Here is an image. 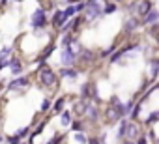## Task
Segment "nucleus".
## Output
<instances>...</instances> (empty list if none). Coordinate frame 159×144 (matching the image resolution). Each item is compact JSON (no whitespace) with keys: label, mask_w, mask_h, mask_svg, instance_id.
Segmentation results:
<instances>
[{"label":"nucleus","mask_w":159,"mask_h":144,"mask_svg":"<svg viewBox=\"0 0 159 144\" xmlns=\"http://www.w3.org/2000/svg\"><path fill=\"white\" fill-rule=\"evenodd\" d=\"M38 79H39L41 86H54L56 84V75L49 65H41V69L38 71Z\"/></svg>","instance_id":"1"},{"label":"nucleus","mask_w":159,"mask_h":144,"mask_svg":"<svg viewBox=\"0 0 159 144\" xmlns=\"http://www.w3.org/2000/svg\"><path fill=\"white\" fill-rule=\"evenodd\" d=\"M131 13L133 17H146V13L152 10V0H137L131 4Z\"/></svg>","instance_id":"2"},{"label":"nucleus","mask_w":159,"mask_h":144,"mask_svg":"<svg viewBox=\"0 0 159 144\" xmlns=\"http://www.w3.org/2000/svg\"><path fill=\"white\" fill-rule=\"evenodd\" d=\"M101 13H103V8L98 2H86L84 4V19L86 21H96L101 17Z\"/></svg>","instance_id":"3"},{"label":"nucleus","mask_w":159,"mask_h":144,"mask_svg":"<svg viewBox=\"0 0 159 144\" xmlns=\"http://www.w3.org/2000/svg\"><path fill=\"white\" fill-rule=\"evenodd\" d=\"M45 25H47L45 10H43V8H38V10L32 13V26H34V28H43Z\"/></svg>","instance_id":"4"},{"label":"nucleus","mask_w":159,"mask_h":144,"mask_svg":"<svg viewBox=\"0 0 159 144\" xmlns=\"http://www.w3.org/2000/svg\"><path fill=\"white\" fill-rule=\"evenodd\" d=\"M75 62H77V56L69 49H62V52H60V64L64 67H73Z\"/></svg>","instance_id":"5"},{"label":"nucleus","mask_w":159,"mask_h":144,"mask_svg":"<svg viewBox=\"0 0 159 144\" xmlns=\"http://www.w3.org/2000/svg\"><path fill=\"white\" fill-rule=\"evenodd\" d=\"M83 99H94V101H99L96 83H86V84L83 86Z\"/></svg>","instance_id":"6"},{"label":"nucleus","mask_w":159,"mask_h":144,"mask_svg":"<svg viewBox=\"0 0 159 144\" xmlns=\"http://www.w3.org/2000/svg\"><path fill=\"white\" fill-rule=\"evenodd\" d=\"M124 138H131V142H137L140 138V129L137 124H129L125 125V133H124Z\"/></svg>","instance_id":"7"},{"label":"nucleus","mask_w":159,"mask_h":144,"mask_svg":"<svg viewBox=\"0 0 159 144\" xmlns=\"http://www.w3.org/2000/svg\"><path fill=\"white\" fill-rule=\"evenodd\" d=\"M118 120H120V112L112 105H107V109H105V122L107 124H114Z\"/></svg>","instance_id":"8"},{"label":"nucleus","mask_w":159,"mask_h":144,"mask_svg":"<svg viewBox=\"0 0 159 144\" xmlns=\"http://www.w3.org/2000/svg\"><path fill=\"white\" fill-rule=\"evenodd\" d=\"M66 21H67V15H66L64 11H56L54 17H52V26H54L56 30H60V28L66 25Z\"/></svg>","instance_id":"9"},{"label":"nucleus","mask_w":159,"mask_h":144,"mask_svg":"<svg viewBox=\"0 0 159 144\" xmlns=\"http://www.w3.org/2000/svg\"><path fill=\"white\" fill-rule=\"evenodd\" d=\"M135 49H137V45H135V43H129V45L122 47V49H120V51H118L116 54H112L111 62H112V64H114V62H118V60H120V58H122L124 54H127V52H131V51H135Z\"/></svg>","instance_id":"10"},{"label":"nucleus","mask_w":159,"mask_h":144,"mask_svg":"<svg viewBox=\"0 0 159 144\" xmlns=\"http://www.w3.org/2000/svg\"><path fill=\"white\" fill-rule=\"evenodd\" d=\"M86 107H88V101H86V99H79V101H75V105H73V112L79 114V116H83V114L86 112Z\"/></svg>","instance_id":"11"},{"label":"nucleus","mask_w":159,"mask_h":144,"mask_svg":"<svg viewBox=\"0 0 159 144\" xmlns=\"http://www.w3.org/2000/svg\"><path fill=\"white\" fill-rule=\"evenodd\" d=\"M28 86V79L26 77H21V79H15L10 83V90H19V88H26Z\"/></svg>","instance_id":"12"},{"label":"nucleus","mask_w":159,"mask_h":144,"mask_svg":"<svg viewBox=\"0 0 159 144\" xmlns=\"http://www.w3.org/2000/svg\"><path fill=\"white\" fill-rule=\"evenodd\" d=\"M159 21V11L157 10H150L144 17V25H155Z\"/></svg>","instance_id":"13"},{"label":"nucleus","mask_w":159,"mask_h":144,"mask_svg":"<svg viewBox=\"0 0 159 144\" xmlns=\"http://www.w3.org/2000/svg\"><path fill=\"white\" fill-rule=\"evenodd\" d=\"M84 114H88L92 122H96V120L99 118V110H98V107H96V105H92V103H88V107H86V112H84Z\"/></svg>","instance_id":"14"},{"label":"nucleus","mask_w":159,"mask_h":144,"mask_svg":"<svg viewBox=\"0 0 159 144\" xmlns=\"http://www.w3.org/2000/svg\"><path fill=\"white\" fill-rule=\"evenodd\" d=\"M79 60H81L83 64H90L94 60V52L92 51H81V56H79Z\"/></svg>","instance_id":"15"},{"label":"nucleus","mask_w":159,"mask_h":144,"mask_svg":"<svg viewBox=\"0 0 159 144\" xmlns=\"http://www.w3.org/2000/svg\"><path fill=\"white\" fill-rule=\"evenodd\" d=\"M112 107H114V109L120 112V116L127 112V107H125L124 103H120V99H118V97H112Z\"/></svg>","instance_id":"16"},{"label":"nucleus","mask_w":159,"mask_h":144,"mask_svg":"<svg viewBox=\"0 0 159 144\" xmlns=\"http://www.w3.org/2000/svg\"><path fill=\"white\" fill-rule=\"evenodd\" d=\"M137 26H139V19H137V17H131V19L125 23V32H127V34H131Z\"/></svg>","instance_id":"17"},{"label":"nucleus","mask_w":159,"mask_h":144,"mask_svg":"<svg viewBox=\"0 0 159 144\" xmlns=\"http://www.w3.org/2000/svg\"><path fill=\"white\" fill-rule=\"evenodd\" d=\"M157 71H159V60H152L150 62V77H152V81L157 77Z\"/></svg>","instance_id":"18"},{"label":"nucleus","mask_w":159,"mask_h":144,"mask_svg":"<svg viewBox=\"0 0 159 144\" xmlns=\"http://www.w3.org/2000/svg\"><path fill=\"white\" fill-rule=\"evenodd\" d=\"M60 75H64V77H69V79H75V77H77V71H75L73 67H62Z\"/></svg>","instance_id":"19"},{"label":"nucleus","mask_w":159,"mask_h":144,"mask_svg":"<svg viewBox=\"0 0 159 144\" xmlns=\"http://www.w3.org/2000/svg\"><path fill=\"white\" fill-rule=\"evenodd\" d=\"M66 49H69L75 56H77V52H81V51H83V49H81V43H79V41H73V39H71V43H69Z\"/></svg>","instance_id":"20"},{"label":"nucleus","mask_w":159,"mask_h":144,"mask_svg":"<svg viewBox=\"0 0 159 144\" xmlns=\"http://www.w3.org/2000/svg\"><path fill=\"white\" fill-rule=\"evenodd\" d=\"M10 65H11V71H13V75H17V73H21V69H23V65H21V62L19 60H11L10 62Z\"/></svg>","instance_id":"21"},{"label":"nucleus","mask_w":159,"mask_h":144,"mask_svg":"<svg viewBox=\"0 0 159 144\" xmlns=\"http://www.w3.org/2000/svg\"><path fill=\"white\" fill-rule=\"evenodd\" d=\"M64 103H66V99L60 97V99L56 101V105H54V110H56V112H62V110H64Z\"/></svg>","instance_id":"22"},{"label":"nucleus","mask_w":159,"mask_h":144,"mask_svg":"<svg viewBox=\"0 0 159 144\" xmlns=\"http://www.w3.org/2000/svg\"><path fill=\"white\" fill-rule=\"evenodd\" d=\"M88 144H107V142H105V137H94L88 140Z\"/></svg>","instance_id":"23"},{"label":"nucleus","mask_w":159,"mask_h":144,"mask_svg":"<svg viewBox=\"0 0 159 144\" xmlns=\"http://www.w3.org/2000/svg\"><path fill=\"white\" fill-rule=\"evenodd\" d=\"M69 118H71V116H69V112H62V120H60V122H62V125H69V124H71V120H69Z\"/></svg>","instance_id":"24"},{"label":"nucleus","mask_w":159,"mask_h":144,"mask_svg":"<svg viewBox=\"0 0 159 144\" xmlns=\"http://www.w3.org/2000/svg\"><path fill=\"white\" fill-rule=\"evenodd\" d=\"M152 122H159V110H157V112H152V114L148 116L146 124H152Z\"/></svg>","instance_id":"25"},{"label":"nucleus","mask_w":159,"mask_h":144,"mask_svg":"<svg viewBox=\"0 0 159 144\" xmlns=\"http://www.w3.org/2000/svg\"><path fill=\"white\" fill-rule=\"evenodd\" d=\"M64 13H66V15H67V19H69L71 15H75V13H77V6H69V8H67Z\"/></svg>","instance_id":"26"},{"label":"nucleus","mask_w":159,"mask_h":144,"mask_svg":"<svg viewBox=\"0 0 159 144\" xmlns=\"http://www.w3.org/2000/svg\"><path fill=\"white\" fill-rule=\"evenodd\" d=\"M125 125H127V122H125V120H122V125H120V129H118V137H120V138H124V133H125Z\"/></svg>","instance_id":"27"},{"label":"nucleus","mask_w":159,"mask_h":144,"mask_svg":"<svg viewBox=\"0 0 159 144\" xmlns=\"http://www.w3.org/2000/svg\"><path fill=\"white\" fill-rule=\"evenodd\" d=\"M75 138H77L79 142H81V144H88V138H86L83 133H77V135H75Z\"/></svg>","instance_id":"28"},{"label":"nucleus","mask_w":159,"mask_h":144,"mask_svg":"<svg viewBox=\"0 0 159 144\" xmlns=\"http://www.w3.org/2000/svg\"><path fill=\"white\" fill-rule=\"evenodd\" d=\"M8 142H10V144H21V137H17V135H11V137L8 138Z\"/></svg>","instance_id":"29"},{"label":"nucleus","mask_w":159,"mask_h":144,"mask_svg":"<svg viewBox=\"0 0 159 144\" xmlns=\"http://www.w3.org/2000/svg\"><path fill=\"white\" fill-rule=\"evenodd\" d=\"M71 127H73V131L81 133V129H83V124H81V122H73V124H71Z\"/></svg>","instance_id":"30"},{"label":"nucleus","mask_w":159,"mask_h":144,"mask_svg":"<svg viewBox=\"0 0 159 144\" xmlns=\"http://www.w3.org/2000/svg\"><path fill=\"white\" fill-rule=\"evenodd\" d=\"M49 109H51V101H49V99H45V101L41 103V110H43V112H47Z\"/></svg>","instance_id":"31"},{"label":"nucleus","mask_w":159,"mask_h":144,"mask_svg":"<svg viewBox=\"0 0 159 144\" xmlns=\"http://www.w3.org/2000/svg\"><path fill=\"white\" fill-rule=\"evenodd\" d=\"M114 10H116V6H114V4H109V6H105V8H103V11H105V13H112Z\"/></svg>","instance_id":"32"},{"label":"nucleus","mask_w":159,"mask_h":144,"mask_svg":"<svg viewBox=\"0 0 159 144\" xmlns=\"http://www.w3.org/2000/svg\"><path fill=\"white\" fill-rule=\"evenodd\" d=\"M10 62H11V60H8V58H6V60H4V58H0V69L6 67V65H10Z\"/></svg>","instance_id":"33"},{"label":"nucleus","mask_w":159,"mask_h":144,"mask_svg":"<svg viewBox=\"0 0 159 144\" xmlns=\"http://www.w3.org/2000/svg\"><path fill=\"white\" fill-rule=\"evenodd\" d=\"M26 133H28V127H25V129H21V131H17V133H15V135H17V137H21V138H23V137H25V135H26Z\"/></svg>","instance_id":"34"},{"label":"nucleus","mask_w":159,"mask_h":144,"mask_svg":"<svg viewBox=\"0 0 159 144\" xmlns=\"http://www.w3.org/2000/svg\"><path fill=\"white\" fill-rule=\"evenodd\" d=\"M150 34H152V36H157V34H159V26H155V25H153V26L150 28Z\"/></svg>","instance_id":"35"},{"label":"nucleus","mask_w":159,"mask_h":144,"mask_svg":"<svg viewBox=\"0 0 159 144\" xmlns=\"http://www.w3.org/2000/svg\"><path fill=\"white\" fill-rule=\"evenodd\" d=\"M135 144H146V140H144V138H142V137H140V138H139V140H137V142H135Z\"/></svg>","instance_id":"36"},{"label":"nucleus","mask_w":159,"mask_h":144,"mask_svg":"<svg viewBox=\"0 0 159 144\" xmlns=\"http://www.w3.org/2000/svg\"><path fill=\"white\" fill-rule=\"evenodd\" d=\"M124 144H135V142H131V140H124Z\"/></svg>","instance_id":"37"},{"label":"nucleus","mask_w":159,"mask_h":144,"mask_svg":"<svg viewBox=\"0 0 159 144\" xmlns=\"http://www.w3.org/2000/svg\"><path fill=\"white\" fill-rule=\"evenodd\" d=\"M155 39H157V45H159V34H157V36H155Z\"/></svg>","instance_id":"38"},{"label":"nucleus","mask_w":159,"mask_h":144,"mask_svg":"<svg viewBox=\"0 0 159 144\" xmlns=\"http://www.w3.org/2000/svg\"><path fill=\"white\" fill-rule=\"evenodd\" d=\"M2 140H4V137H2V135H0V144H2Z\"/></svg>","instance_id":"39"},{"label":"nucleus","mask_w":159,"mask_h":144,"mask_svg":"<svg viewBox=\"0 0 159 144\" xmlns=\"http://www.w3.org/2000/svg\"><path fill=\"white\" fill-rule=\"evenodd\" d=\"M69 2H79V0H69Z\"/></svg>","instance_id":"40"},{"label":"nucleus","mask_w":159,"mask_h":144,"mask_svg":"<svg viewBox=\"0 0 159 144\" xmlns=\"http://www.w3.org/2000/svg\"><path fill=\"white\" fill-rule=\"evenodd\" d=\"M114 2H122V0H114Z\"/></svg>","instance_id":"41"},{"label":"nucleus","mask_w":159,"mask_h":144,"mask_svg":"<svg viewBox=\"0 0 159 144\" xmlns=\"http://www.w3.org/2000/svg\"><path fill=\"white\" fill-rule=\"evenodd\" d=\"M21 144H25V142H21Z\"/></svg>","instance_id":"42"}]
</instances>
